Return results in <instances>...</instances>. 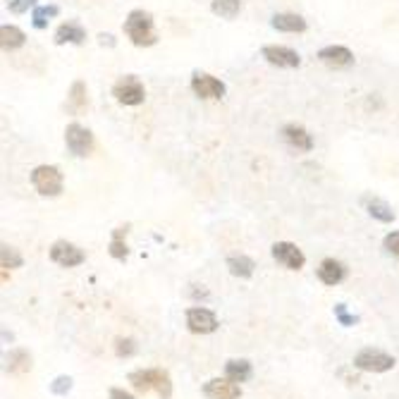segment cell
Wrapping results in <instances>:
<instances>
[{
	"label": "cell",
	"mask_w": 399,
	"mask_h": 399,
	"mask_svg": "<svg viewBox=\"0 0 399 399\" xmlns=\"http://www.w3.org/2000/svg\"><path fill=\"white\" fill-rule=\"evenodd\" d=\"M192 91L204 100H220L227 89H225V84L218 80V77L206 75V72H194Z\"/></svg>",
	"instance_id": "obj_6"
},
{
	"label": "cell",
	"mask_w": 399,
	"mask_h": 399,
	"mask_svg": "<svg viewBox=\"0 0 399 399\" xmlns=\"http://www.w3.org/2000/svg\"><path fill=\"white\" fill-rule=\"evenodd\" d=\"M273 29L278 31H287V33H301L306 31V20L301 15H294V13H278L273 17Z\"/></svg>",
	"instance_id": "obj_15"
},
{
	"label": "cell",
	"mask_w": 399,
	"mask_h": 399,
	"mask_svg": "<svg viewBox=\"0 0 399 399\" xmlns=\"http://www.w3.org/2000/svg\"><path fill=\"white\" fill-rule=\"evenodd\" d=\"M204 395L208 399H239L241 390L229 378H213L204 385Z\"/></svg>",
	"instance_id": "obj_13"
},
{
	"label": "cell",
	"mask_w": 399,
	"mask_h": 399,
	"mask_svg": "<svg viewBox=\"0 0 399 399\" xmlns=\"http://www.w3.org/2000/svg\"><path fill=\"white\" fill-rule=\"evenodd\" d=\"M110 399H134V397L129 395V392L120 390V387H112V390H110Z\"/></svg>",
	"instance_id": "obj_33"
},
{
	"label": "cell",
	"mask_w": 399,
	"mask_h": 399,
	"mask_svg": "<svg viewBox=\"0 0 399 399\" xmlns=\"http://www.w3.org/2000/svg\"><path fill=\"white\" fill-rule=\"evenodd\" d=\"M383 244H385V249L390 251V254L399 256V229H397V232H392V234H387Z\"/></svg>",
	"instance_id": "obj_30"
},
{
	"label": "cell",
	"mask_w": 399,
	"mask_h": 399,
	"mask_svg": "<svg viewBox=\"0 0 399 399\" xmlns=\"http://www.w3.org/2000/svg\"><path fill=\"white\" fill-rule=\"evenodd\" d=\"M5 361H8V370H10V373H27V370L31 368V356L24 349L10 352L8 356H5Z\"/></svg>",
	"instance_id": "obj_24"
},
{
	"label": "cell",
	"mask_w": 399,
	"mask_h": 399,
	"mask_svg": "<svg viewBox=\"0 0 399 399\" xmlns=\"http://www.w3.org/2000/svg\"><path fill=\"white\" fill-rule=\"evenodd\" d=\"M273 258L287 271H301L303 263H306V256L301 254V249L292 241H278L273 244Z\"/></svg>",
	"instance_id": "obj_8"
},
{
	"label": "cell",
	"mask_w": 399,
	"mask_h": 399,
	"mask_svg": "<svg viewBox=\"0 0 399 399\" xmlns=\"http://www.w3.org/2000/svg\"><path fill=\"white\" fill-rule=\"evenodd\" d=\"M129 383L137 387L139 392H149V390H156L163 399H170L172 395V383H170V375L160 368H153V370H134L129 375Z\"/></svg>",
	"instance_id": "obj_2"
},
{
	"label": "cell",
	"mask_w": 399,
	"mask_h": 399,
	"mask_svg": "<svg viewBox=\"0 0 399 399\" xmlns=\"http://www.w3.org/2000/svg\"><path fill=\"white\" fill-rule=\"evenodd\" d=\"M261 55L275 67H287V70H294V67L301 65L299 53L287 48V46H266L261 50Z\"/></svg>",
	"instance_id": "obj_10"
},
{
	"label": "cell",
	"mask_w": 399,
	"mask_h": 399,
	"mask_svg": "<svg viewBox=\"0 0 399 399\" xmlns=\"http://www.w3.org/2000/svg\"><path fill=\"white\" fill-rule=\"evenodd\" d=\"M31 184L41 196H58L63 192V172L55 165H38L31 172Z\"/></svg>",
	"instance_id": "obj_3"
},
{
	"label": "cell",
	"mask_w": 399,
	"mask_h": 399,
	"mask_svg": "<svg viewBox=\"0 0 399 399\" xmlns=\"http://www.w3.org/2000/svg\"><path fill=\"white\" fill-rule=\"evenodd\" d=\"M115 352H117V356H132V354L137 352V342H134L132 337H117Z\"/></svg>",
	"instance_id": "obj_28"
},
{
	"label": "cell",
	"mask_w": 399,
	"mask_h": 399,
	"mask_svg": "<svg viewBox=\"0 0 399 399\" xmlns=\"http://www.w3.org/2000/svg\"><path fill=\"white\" fill-rule=\"evenodd\" d=\"M318 60L333 70H345L354 65V53L345 46H325L318 50Z\"/></svg>",
	"instance_id": "obj_11"
},
{
	"label": "cell",
	"mask_w": 399,
	"mask_h": 399,
	"mask_svg": "<svg viewBox=\"0 0 399 399\" xmlns=\"http://www.w3.org/2000/svg\"><path fill=\"white\" fill-rule=\"evenodd\" d=\"M211 10L223 20H234L241 10V0H213Z\"/></svg>",
	"instance_id": "obj_25"
},
{
	"label": "cell",
	"mask_w": 399,
	"mask_h": 399,
	"mask_svg": "<svg viewBox=\"0 0 399 399\" xmlns=\"http://www.w3.org/2000/svg\"><path fill=\"white\" fill-rule=\"evenodd\" d=\"M84 38H86V31H84V27H80L77 22H67V24L58 27V31H55V43H58V46H65V43L80 46V43H84Z\"/></svg>",
	"instance_id": "obj_18"
},
{
	"label": "cell",
	"mask_w": 399,
	"mask_h": 399,
	"mask_svg": "<svg viewBox=\"0 0 399 399\" xmlns=\"http://www.w3.org/2000/svg\"><path fill=\"white\" fill-rule=\"evenodd\" d=\"M65 144L72 156L84 158V156H89L93 149V134L89 132L86 127H82L80 122H72V125H67L65 129Z\"/></svg>",
	"instance_id": "obj_5"
},
{
	"label": "cell",
	"mask_w": 399,
	"mask_h": 399,
	"mask_svg": "<svg viewBox=\"0 0 399 399\" xmlns=\"http://www.w3.org/2000/svg\"><path fill=\"white\" fill-rule=\"evenodd\" d=\"M335 313H337V316H340V320H342V323H345V325H352V323H354V318H352V316H347V311H345V306H342V303L335 308Z\"/></svg>",
	"instance_id": "obj_32"
},
{
	"label": "cell",
	"mask_w": 399,
	"mask_h": 399,
	"mask_svg": "<svg viewBox=\"0 0 399 399\" xmlns=\"http://www.w3.org/2000/svg\"><path fill=\"white\" fill-rule=\"evenodd\" d=\"M283 139L296 151H311L313 149V137L301 125H285L283 127Z\"/></svg>",
	"instance_id": "obj_14"
},
{
	"label": "cell",
	"mask_w": 399,
	"mask_h": 399,
	"mask_svg": "<svg viewBox=\"0 0 399 399\" xmlns=\"http://www.w3.org/2000/svg\"><path fill=\"white\" fill-rule=\"evenodd\" d=\"M354 366L361 370H368V373H383V370H390L395 366V359L380 349H363L356 354Z\"/></svg>",
	"instance_id": "obj_7"
},
{
	"label": "cell",
	"mask_w": 399,
	"mask_h": 399,
	"mask_svg": "<svg viewBox=\"0 0 399 399\" xmlns=\"http://www.w3.org/2000/svg\"><path fill=\"white\" fill-rule=\"evenodd\" d=\"M0 261H3L5 271H8V268H20L22 266L20 254H17L15 249H10V246H3V251H0Z\"/></svg>",
	"instance_id": "obj_27"
},
{
	"label": "cell",
	"mask_w": 399,
	"mask_h": 399,
	"mask_svg": "<svg viewBox=\"0 0 399 399\" xmlns=\"http://www.w3.org/2000/svg\"><path fill=\"white\" fill-rule=\"evenodd\" d=\"M125 33L127 38L139 48H149L158 41V33H156L153 27V17H151L146 10H132L125 20Z\"/></svg>",
	"instance_id": "obj_1"
},
{
	"label": "cell",
	"mask_w": 399,
	"mask_h": 399,
	"mask_svg": "<svg viewBox=\"0 0 399 399\" xmlns=\"http://www.w3.org/2000/svg\"><path fill=\"white\" fill-rule=\"evenodd\" d=\"M70 387H72V380L70 378H58L53 383V392H55V395H65Z\"/></svg>",
	"instance_id": "obj_31"
},
{
	"label": "cell",
	"mask_w": 399,
	"mask_h": 399,
	"mask_svg": "<svg viewBox=\"0 0 399 399\" xmlns=\"http://www.w3.org/2000/svg\"><path fill=\"white\" fill-rule=\"evenodd\" d=\"M345 275H347V268L342 266L340 261H335V258H325L318 268V278L320 283L325 285H340L342 280H345Z\"/></svg>",
	"instance_id": "obj_16"
},
{
	"label": "cell",
	"mask_w": 399,
	"mask_h": 399,
	"mask_svg": "<svg viewBox=\"0 0 399 399\" xmlns=\"http://www.w3.org/2000/svg\"><path fill=\"white\" fill-rule=\"evenodd\" d=\"M8 8L13 10L15 15H22L29 8H36V0H8Z\"/></svg>",
	"instance_id": "obj_29"
},
{
	"label": "cell",
	"mask_w": 399,
	"mask_h": 399,
	"mask_svg": "<svg viewBox=\"0 0 399 399\" xmlns=\"http://www.w3.org/2000/svg\"><path fill=\"white\" fill-rule=\"evenodd\" d=\"M122 234H127V227H120L115 232V237L110 241V254L115 258H125L127 256V244L122 241Z\"/></svg>",
	"instance_id": "obj_26"
},
{
	"label": "cell",
	"mask_w": 399,
	"mask_h": 399,
	"mask_svg": "<svg viewBox=\"0 0 399 399\" xmlns=\"http://www.w3.org/2000/svg\"><path fill=\"white\" fill-rule=\"evenodd\" d=\"M50 258H53V261L58 263V266H63V268H75V266H82L86 256H84V251L77 244L60 239V241H55V244L50 246Z\"/></svg>",
	"instance_id": "obj_9"
},
{
	"label": "cell",
	"mask_w": 399,
	"mask_h": 399,
	"mask_svg": "<svg viewBox=\"0 0 399 399\" xmlns=\"http://www.w3.org/2000/svg\"><path fill=\"white\" fill-rule=\"evenodd\" d=\"M363 206H366L368 216L375 218V220H380V223L395 220V211H392V206L387 204V201L378 199V196H366V199H363Z\"/></svg>",
	"instance_id": "obj_17"
},
{
	"label": "cell",
	"mask_w": 399,
	"mask_h": 399,
	"mask_svg": "<svg viewBox=\"0 0 399 399\" xmlns=\"http://www.w3.org/2000/svg\"><path fill=\"white\" fill-rule=\"evenodd\" d=\"M112 96L122 105H142L146 98V89L144 84L139 82V77L127 75L112 84Z\"/></svg>",
	"instance_id": "obj_4"
},
{
	"label": "cell",
	"mask_w": 399,
	"mask_h": 399,
	"mask_svg": "<svg viewBox=\"0 0 399 399\" xmlns=\"http://www.w3.org/2000/svg\"><path fill=\"white\" fill-rule=\"evenodd\" d=\"M225 378H229L232 383H246V380L251 378V363L249 361H227L225 363Z\"/></svg>",
	"instance_id": "obj_21"
},
{
	"label": "cell",
	"mask_w": 399,
	"mask_h": 399,
	"mask_svg": "<svg viewBox=\"0 0 399 399\" xmlns=\"http://www.w3.org/2000/svg\"><path fill=\"white\" fill-rule=\"evenodd\" d=\"M89 98H86V84L84 82H75L70 89V96H67V110L80 115L82 110H86Z\"/></svg>",
	"instance_id": "obj_20"
},
{
	"label": "cell",
	"mask_w": 399,
	"mask_h": 399,
	"mask_svg": "<svg viewBox=\"0 0 399 399\" xmlns=\"http://www.w3.org/2000/svg\"><path fill=\"white\" fill-rule=\"evenodd\" d=\"M187 325L196 335H208L218 328V318L213 316V311H208V308L196 306L187 311Z\"/></svg>",
	"instance_id": "obj_12"
},
{
	"label": "cell",
	"mask_w": 399,
	"mask_h": 399,
	"mask_svg": "<svg viewBox=\"0 0 399 399\" xmlns=\"http://www.w3.org/2000/svg\"><path fill=\"white\" fill-rule=\"evenodd\" d=\"M60 15V8L58 5H36L31 13V24L36 27V29H46L48 22L53 20V17Z\"/></svg>",
	"instance_id": "obj_23"
},
{
	"label": "cell",
	"mask_w": 399,
	"mask_h": 399,
	"mask_svg": "<svg viewBox=\"0 0 399 399\" xmlns=\"http://www.w3.org/2000/svg\"><path fill=\"white\" fill-rule=\"evenodd\" d=\"M27 41L24 31L20 29V27H13V24H5L0 27V46H3L5 50H17L22 48Z\"/></svg>",
	"instance_id": "obj_19"
},
{
	"label": "cell",
	"mask_w": 399,
	"mask_h": 399,
	"mask_svg": "<svg viewBox=\"0 0 399 399\" xmlns=\"http://www.w3.org/2000/svg\"><path fill=\"white\" fill-rule=\"evenodd\" d=\"M227 268L232 275H237V278H251L254 275V261H251L249 256L239 254V256H229L227 258Z\"/></svg>",
	"instance_id": "obj_22"
}]
</instances>
